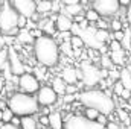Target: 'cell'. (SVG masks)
Returning a JSON list of instances; mask_svg holds the SVG:
<instances>
[{
	"instance_id": "cell-41",
	"label": "cell",
	"mask_w": 131,
	"mask_h": 129,
	"mask_svg": "<svg viewBox=\"0 0 131 129\" xmlns=\"http://www.w3.org/2000/svg\"><path fill=\"white\" fill-rule=\"evenodd\" d=\"M130 3H131V0H119V6L121 8H125V9L130 6Z\"/></svg>"
},
{
	"instance_id": "cell-34",
	"label": "cell",
	"mask_w": 131,
	"mask_h": 129,
	"mask_svg": "<svg viewBox=\"0 0 131 129\" xmlns=\"http://www.w3.org/2000/svg\"><path fill=\"white\" fill-rule=\"evenodd\" d=\"M6 58H8V52H6V49L0 50V70H2V67L6 65Z\"/></svg>"
},
{
	"instance_id": "cell-43",
	"label": "cell",
	"mask_w": 131,
	"mask_h": 129,
	"mask_svg": "<svg viewBox=\"0 0 131 129\" xmlns=\"http://www.w3.org/2000/svg\"><path fill=\"white\" fill-rule=\"evenodd\" d=\"M2 2H3V0H0V3H2Z\"/></svg>"
},
{
	"instance_id": "cell-3",
	"label": "cell",
	"mask_w": 131,
	"mask_h": 129,
	"mask_svg": "<svg viewBox=\"0 0 131 129\" xmlns=\"http://www.w3.org/2000/svg\"><path fill=\"white\" fill-rule=\"evenodd\" d=\"M6 103H8V108L14 112V115H18V117L35 115L40 112V105L37 102V97L32 94L15 91L6 99Z\"/></svg>"
},
{
	"instance_id": "cell-13",
	"label": "cell",
	"mask_w": 131,
	"mask_h": 129,
	"mask_svg": "<svg viewBox=\"0 0 131 129\" xmlns=\"http://www.w3.org/2000/svg\"><path fill=\"white\" fill-rule=\"evenodd\" d=\"M60 78L64 81L67 85H75V84H78V82H79L78 68L67 65V67H64V68L61 70V74H60Z\"/></svg>"
},
{
	"instance_id": "cell-28",
	"label": "cell",
	"mask_w": 131,
	"mask_h": 129,
	"mask_svg": "<svg viewBox=\"0 0 131 129\" xmlns=\"http://www.w3.org/2000/svg\"><path fill=\"white\" fill-rule=\"evenodd\" d=\"M117 117H119V120H121L122 123H125V125H130L131 123V114L127 112L125 109H117Z\"/></svg>"
},
{
	"instance_id": "cell-40",
	"label": "cell",
	"mask_w": 131,
	"mask_h": 129,
	"mask_svg": "<svg viewBox=\"0 0 131 129\" xmlns=\"http://www.w3.org/2000/svg\"><path fill=\"white\" fill-rule=\"evenodd\" d=\"M105 128H107V129H119V128H121V126H119L117 123H114V122H108Z\"/></svg>"
},
{
	"instance_id": "cell-30",
	"label": "cell",
	"mask_w": 131,
	"mask_h": 129,
	"mask_svg": "<svg viewBox=\"0 0 131 129\" xmlns=\"http://www.w3.org/2000/svg\"><path fill=\"white\" fill-rule=\"evenodd\" d=\"M12 117H14V112H12L9 108H5V109L2 111V123H11Z\"/></svg>"
},
{
	"instance_id": "cell-7",
	"label": "cell",
	"mask_w": 131,
	"mask_h": 129,
	"mask_svg": "<svg viewBox=\"0 0 131 129\" xmlns=\"http://www.w3.org/2000/svg\"><path fill=\"white\" fill-rule=\"evenodd\" d=\"M98 122L87 120L82 114H70L64 120V129H104Z\"/></svg>"
},
{
	"instance_id": "cell-37",
	"label": "cell",
	"mask_w": 131,
	"mask_h": 129,
	"mask_svg": "<svg viewBox=\"0 0 131 129\" xmlns=\"http://www.w3.org/2000/svg\"><path fill=\"white\" fill-rule=\"evenodd\" d=\"M125 20H127V23L131 26V3H130V6L125 9Z\"/></svg>"
},
{
	"instance_id": "cell-22",
	"label": "cell",
	"mask_w": 131,
	"mask_h": 129,
	"mask_svg": "<svg viewBox=\"0 0 131 129\" xmlns=\"http://www.w3.org/2000/svg\"><path fill=\"white\" fill-rule=\"evenodd\" d=\"M95 36H96V40H98L101 44H107V41L111 40V32H108L105 29H96Z\"/></svg>"
},
{
	"instance_id": "cell-16",
	"label": "cell",
	"mask_w": 131,
	"mask_h": 129,
	"mask_svg": "<svg viewBox=\"0 0 131 129\" xmlns=\"http://www.w3.org/2000/svg\"><path fill=\"white\" fill-rule=\"evenodd\" d=\"M52 5L53 0H38L37 2V14L38 15H46L52 12Z\"/></svg>"
},
{
	"instance_id": "cell-42",
	"label": "cell",
	"mask_w": 131,
	"mask_h": 129,
	"mask_svg": "<svg viewBox=\"0 0 131 129\" xmlns=\"http://www.w3.org/2000/svg\"><path fill=\"white\" fill-rule=\"evenodd\" d=\"M0 123H2V111H0Z\"/></svg>"
},
{
	"instance_id": "cell-21",
	"label": "cell",
	"mask_w": 131,
	"mask_h": 129,
	"mask_svg": "<svg viewBox=\"0 0 131 129\" xmlns=\"http://www.w3.org/2000/svg\"><path fill=\"white\" fill-rule=\"evenodd\" d=\"M119 81H121V84L124 85L125 90H130L131 91V71H128L125 67L121 70V78H119Z\"/></svg>"
},
{
	"instance_id": "cell-31",
	"label": "cell",
	"mask_w": 131,
	"mask_h": 129,
	"mask_svg": "<svg viewBox=\"0 0 131 129\" xmlns=\"http://www.w3.org/2000/svg\"><path fill=\"white\" fill-rule=\"evenodd\" d=\"M124 90H125V88H124V85L121 84V81H116V82L111 85V91H113V93H114L117 97L122 94V91H124Z\"/></svg>"
},
{
	"instance_id": "cell-36",
	"label": "cell",
	"mask_w": 131,
	"mask_h": 129,
	"mask_svg": "<svg viewBox=\"0 0 131 129\" xmlns=\"http://www.w3.org/2000/svg\"><path fill=\"white\" fill-rule=\"evenodd\" d=\"M28 20L29 18H26V17H18V29H26V26H28Z\"/></svg>"
},
{
	"instance_id": "cell-33",
	"label": "cell",
	"mask_w": 131,
	"mask_h": 129,
	"mask_svg": "<svg viewBox=\"0 0 131 129\" xmlns=\"http://www.w3.org/2000/svg\"><path fill=\"white\" fill-rule=\"evenodd\" d=\"M111 40L121 43L124 40V31H117V32H111Z\"/></svg>"
},
{
	"instance_id": "cell-14",
	"label": "cell",
	"mask_w": 131,
	"mask_h": 129,
	"mask_svg": "<svg viewBox=\"0 0 131 129\" xmlns=\"http://www.w3.org/2000/svg\"><path fill=\"white\" fill-rule=\"evenodd\" d=\"M47 119H49V128L50 129H64V117L60 111H50Z\"/></svg>"
},
{
	"instance_id": "cell-38",
	"label": "cell",
	"mask_w": 131,
	"mask_h": 129,
	"mask_svg": "<svg viewBox=\"0 0 131 129\" xmlns=\"http://www.w3.org/2000/svg\"><path fill=\"white\" fill-rule=\"evenodd\" d=\"M20 122H21V117L14 115V117H12V120H11V125H14V126H17V128H20Z\"/></svg>"
},
{
	"instance_id": "cell-44",
	"label": "cell",
	"mask_w": 131,
	"mask_h": 129,
	"mask_svg": "<svg viewBox=\"0 0 131 129\" xmlns=\"http://www.w3.org/2000/svg\"><path fill=\"white\" fill-rule=\"evenodd\" d=\"M35 2H38V0H35Z\"/></svg>"
},
{
	"instance_id": "cell-4",
	"label": "cell",
	"mask_w": 131,
	"mask_h": 129,
	"mask_svg": "<svg viewBox=\"0 0 131 129\" xmlns=\"http://www.w3.org/2000/svg\"><path fill=\"white\" fill-rule=\"evenodd\" d=\"M18 14L11 6L9 0H3L0 3V33L3 36H17L18 29Z\"/></svg>"
},
{
	"instance_id": "cell-9",
	"label": "cell",
	"mask_w": 131,
	"mask_h": 129,
	"mask_svg": "<svg viewBox=\"0 0 131 129\" xmlns=\"http://www.w3.org/2000/svg\"><path fill=\"white\" fill-rule=\"evenodd\" d=\"M92 9H95L101 17L108 18L119 12V0H92Z\"/></svg>"
},
{
	"instance_id": "cell-19",
	"label": "cell",
	"mask_w": 131,
	"mask_h": 129,
	"mask_svg": "<svg viewBox=\"0 0 131 129\" xmlns=\"http://www.w3.org/2000/svg\"><path fill=\"white\" fill-rule=\"evenodd\" d=\"M81 12H82V5H81V3H76V5H66L64 11H63V14L72 17V18L76 17V15H81Z\"/></svg>"
},
{
	"instance_id": "cell-6",
	"label": "cell",
	"mask_w": 131,
	"mask_h": 129,
	"mask_svg": "<svg viewBox=\"0 0 131 129\" xmlns=\"http://www.w3.org/2000/svg\"><path fill=\"white\" fill-rule=\"evenodd\" d=\"M17 87H18V91H20V93L35 96L41 85H40L38 78H37L34 73L26 71V73H23V74H20V76L17 78Z\"/></svg>"
},
{
	"instance_id": "cell-23",
	"label": "cell",
	"mask_w": 131,
	"mask_h": 129,
	"mask_svg": "<svg viewBox=\"0 0 131 129\" xmlns=\"http://www.w3.org/2000/svg\"><path fill=\"white\" fill-rule=\"evenodd\" d=\"M84 18L90 23V24H96L99 20H101V15H99L98 12L95 11V9H89L87 12H85V15H84Z\"/></svg>"
},
{
	"instance_id": "cell-17",
	"label": "cell",
	"mask_w": 131,
	"mask_h": 129,
	"mask_svg": "<svg viewBox=\"0 0 131 129\" xmlns=\"http://www.w3.org/2000/svg\"><path fill=\"white\" fill-rule=\"evenodd\" d=\"M50 87H52V90H53L58 96H64V94H66L67 84H66L60 76H55V78L52 79V85H50Z\"/></svg>"
},
{
	"instance_id": "cell-5",
	"label": "cell",
	"mask_w": 131,
	"mask_h": 129,
	"mask_svg": "<svg viewBox=\"0 0 131 129\" xmlns=\"http://www.w3.org/2000/svg\"><path fill=\"white\" fill-rule=\"evenodd\" d=\"M79 71H81V82H82V85H85L87 88H95L98 84H101V81H102L101 68L96 67L92 61H84V62H81Z\"/></svg>"
},
{
	"instance_id": "cell-15",
	"label": "cell",
	"mask_w": 131,
	"mask_h": 129,
	"mask_svg": "<svg viewBox=\"0 0 131 129\" xmlns=\"http://www.w3.org/2000/svg\"><path fill=\"white\" fill-rule=\"evenodd\" d=\"M20 129H40L37 117H34V115H25V117H21Z\"/></svg>"
},
{
	"instance_id": "cell-12",
	"label": "cell",
	"mask_w": 131,
	"mask_h": 129,
	"mask_svg": "<svg viewBox=\"0 0 131 129\" xmlns=\"http://www.w3.org/2000/svg\"><path fill=\"white\" fill-rule=\"evenodd\" d=\"M72 26H73V18L72 17L66 15L63 12H60V14L55 15V28H57V32L58 33L70 32Z\"/></svg>"
},
{
	"instance_id": "cell-18",
	"label": "cell",
	"mask_w": 131,
	"mask_h": 129,
	"mask_svg": "<svg viewBox=\"0 0 131 129\" xmlns=\"http://www.w3.org/2000/svg\"><path fill=\"white\" fill-rule=\"evenodd\" d=\"M15 38L21 44H34V41H35V38L32 36V33H31L29 29H20V32H18V35Z\"/></svg>"
},
{
	"instance_id": "cell-11",
	"label": "cell",
	"mask_w": 131,
	"mask_h": 129,
	"mask_svg": "<svg viewBox=\"0 0 131 129\" xmlns=\"http://www.w3.org/2000/svg\"><path fill=\"white\" fill-rule=\"evenodd\" d=\"M11 6L17 11L18 15L32 18L37 14V2L35 0H9Z\"/></svg>"
},
{
	"instance_id": "cell-29",
	"label": "cell",
	"mask_w": 131,
	"mask_h": 129,
	"mask_svg": "<svg viewBox=\"0 0 131 129\" xmlns=\"http://www.w3.org/2000/svg\"><path fill=\"white\" fill-rule=\"evenodd\" d=\"M110 31L111 32H117V31H124V24L119 18H113L110 21Z\"/></svg>"
},
{
	"instance_id": "cell-1",
	"label": "cell",
	"mask_w": 131,
	"mask_h": 129,
	"mask_svg": "<svg viewBox=\"0 0 131 129\" xmlns=\"http://www.w3.org/2000/svg\"><path fill=\"white\" fill-rule=\"evenodd\" d=\"M32 53L35 61L44 68H53L60 64L61 52H60L58 41L53 36L41 35L35 38L32 44Z\"/></svg>"
},
{
	"instance_id": "cell-8",
	"label": "cell",
	"mask_w": 131,
	"mask_h": 129,
	"mask_svg": "<svg viewBox=\"0 0 131 129\" xmlns=\"http://www.w3.org/2000/svg\"><path fill=\"white\" fill-rule=\"evenodd\" d=\"M6 52H8L6 64H8V68H9L11 74H14V76L18 78L20 74L26 73V65H25V62H23L20 53L17 52V49H15L14 46H11V47L6 49Z\"/></svg>"
},
{
	"instance_id": "cell-24",
	"label": "cell",
	"mask_w": 131,
	"mask_h": 129,
	"mask_svg": "<svg viewBox=\"0 0 131 129\" xmlns=\"http://www.w3.org/2000/svg\"><path fill=\"white\" fill-rule=\"evenodd\" d=\"M70 46H72V49L73 50H82L85 46H84V41L81 40V36H78V35H72V38H70Z\"/></svg>"
},
{
	"instance_id": "cell-27",
	"label": "cell",
	"mask_w": 131,
	"mask_h": 129,
	"mask_svg": "<svg viewBox=\"0 0 131 129\" xmlns=\"http://www.w3.org/2000/svg\"><path fill=\"white\" fill-rule=\"evenodd\" d=\"M114 65L111 62V59H110V55L108 53H104V55H101V68H105V70H110V68H113Z\"/></svg>"
},
{
	"instance_id": "cell-2",
	"label": "cell",
	"mask_w": 131,
	"mask_h": 129,
	"mask_svg": "<svg viewBox=\"0 0 131 129\" xmlns=\"http://www.w3.org/2000/svg\"><path fill=\"white\" fill-rule=\"evenodd\" d=\"M78 102L84 108H93L99 114L110 115L116 109V102L107 91L101 88H87L78 93Z\"/></svg>"
},
{
	"instance_id": "cell-39",
	"label": "cell",
	"mask_w": 131,
	"mask_h": 129,
	"mask_svg": "<svg viewBox=\"0 0 131 129\" xmlns=\"http://www.w3.org/2000/svg\"><path fill=\"white\" fill-rule=\"evenodd\" d=\"M0 129H20V128H17V126H14L11 123H2L0 125Z\"/></svg>"
},
{
	"instance_id": "cell-32",
	"label": "cell",
	"mask_w": 131,
	"mask_h": 129,
	"mask_svg": "<svg viewBox=\"0 0 131 129\" xmlns=\"http://www.w3.org/2000/svg\"><path fill=\"white\" fill-rule=\"evenodd\" d=\"M37 120H38L40 128H47V126H49V119H47V115L38 114V115H37Z\"/></svg>"
},
{
	"instance_id": "cell-25",
	"label": "cell",
	"mask_w": 131,
	"mask_h": 129,
	"mask_svg": "<svg viewBox=\"0 0 131 129\" xmlns=\"http://www.w3.org/2000/svg\"><path fill=\"white\" fill-rule=\"evenodd\" d=\"M82 115H84L87 120H90V122H96V119H98V115H99V111L93 109V108H84Z\"/></svg>"
},
{
	"instance_id": "cell-10",
	"label": "cell",
	"mask_w": 131,
	"mask_h": 129,
	"mask_svg": "<svg viewBox=\"0 0 131 129\" xmlns=\"http://www.w3.org/2000/svg\"><path fill=\"white\" fill-rule=\"evenodd\" d=\"M37 102H38V105H40V108L41 106H47V108H50V106H53L57 102H58V94L52 90V87L50 85H41L40 87V90L37 91Z\"/></svg>"
},
{
	"instance_id": "cell-20",
	"label": "cell",
	"mask_w": 131,
	"mask_h": 129,
	"mask_svg": "<svg viewBox=\"0 0 131 129\" xmlns=\"http://www.w3.org/2000/svg\"><path fill=\"white\" fill-rule=\"evenodd\" d=\"M125 53H127V52H125L124 49H121V50H114V52H108L110 59H111L113 65L124 64V61H125Z\"/></svg>"
},
{
	"instance_id": "cell-26",
	"label": "cell",
	"mask_w": 131,
	"mask_h": 129,
	"mask_svg": "<svg viewBox=\"0 0 131 129\" xmlns=\"http://www.w3.org/2000/svg\"><path fill=\"white\" fill-rule=\"evenodd\" d=\"M121 46H122V49L127 52V50H130L131 49V31H124V40L121 41Z\"/></svg>"
},
{
	"instance_id": "cell-35",
	"label": "cell",
	"mask_w": 131,
	"mask_h": 129,
	"mask_svg": "<svg viewBox=\"0 0 131 129\" xmlns=\"http://www.w3.org/2000/svg\"><path fill=\"white\" fill-rule=\"evenodd\" d=\"M96 122H98L99 125H102V126H107V123H108V115H105V114H99L98 119H96Z\"/></svg>"
}]
</instances>
